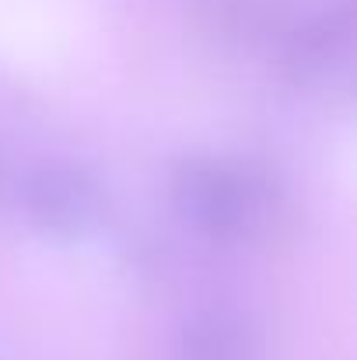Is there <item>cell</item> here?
Wrapping results in <instances>:
<instances>
[{
  "instance_id": "7a4b0ae2",
  "label": "cell",
  "mask_w": 357,
  "mask_h": 360,
  "mask_svg": "<svg viewBox=\"0 0 357 360\" xmlns=\"http://www.w3.org/2000/svg\"><path fill=\"white\" fill-rule=\"evenodd\" d=\"M25 217L49 238H81L106 214L102 182L70 161H42L21 182Z\"/></svg>"
},
{
  "instance_id": "277c9868",
  "label": "cell",
  "mask_w": 357,
  "mask_h": 360,
  "mask_svg": "<svg viewBox=\"0 0 357 360\" xmlns=\"http://www.w3.org/2000/svg\"><path fill=\"white\" fill-rule=\"evenodd\" d=\"M259 347L252 329L235 311H200L186 322L179 340V360H256Z\"/></svg>"
},
{
  "instance_id": "6da1fadb",
  "label": "cell",
  "mask_w": 357,
  "mask_h": 360,
  "mask_svg": "<svg viewBox=\"0 0 357 360\" xmlns=\"http://www.w3.org/2000/svg\"><path fill=\"white\" fill-rule=\"evenodd\" d=\"M172 200L186 224L218 241L256 238L284 214V189L266 168L218 158H186L172 175Z\"/></svg>"
},
{
  "instance_id": "3957f363",
  "label": "cell",
  "mask_w": 357,
  "mask_h": 360,
  "mask_svg": "<svg viewBox=\"0 0 357 360\" xmlns=\"http://www.w3.org/2000/svg\"><path fill=\"white\" fill-rule=\"evenodd\" d=\"M357 14L351 4L326 7L284 39V74L298 88H333L354 63Z\"/></svg>"
}]
</instances>
